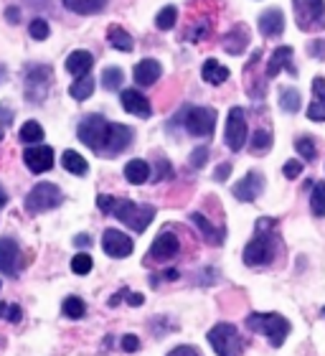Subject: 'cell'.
Instances as JSON below:
<instances>
[{"label": "cell", "instance_id": "obj_1", "mask_svg": "<svg viewBox=\"0 0 325 356\" xmlns=\"http://www.w3.org/2000/svg\"><path fill=\"white\" fill-rule=\"evenodd\" d=\"M79 140L87 145L89 150H94L97 156H117L122 150L133 145V127L127 125H115L102 115H87L81 118L79 127H76Z\"/></svg>", "mask_w": 325, "mask_h": 356}, {"label": "cell", "instance_id": "obj_2", "mask_svg": "<svg viewBox=\"0 0 325 356\" xmlns=\"http://www.w3.org/2000/svg\"><path fill=\"white\" fill-rule=\"evenodd\" d=\"M274 219H259L257 222V234L251 237V242L244 247V265L249 267H262L269 265L277 254V237H274Z\"/></svg>", "mask_w": 325, "mask_h": 356}, {"label": "cell", "instance_id": "obj_3", "mask_svg": "<svg viewBox=\"0 0 325 356\" xmlns=\"http://www.w3.org/2000/svg\"><path fill=\"white\" fill-rule=\"evenodd\" d=\"M247 328L254 331V334L267 336V341L272 343L274 349H280L285 339L290 336V331H292V323L280 313H249L247 316Z\"/></svg>", "mask_w": 325, "mask_h": 356}, {"label": "cell", "instance_id": "obj_4", "mask_svg": "<svg viewBox=\"0 0 325 356\" xmlns=\"http://www.w3.org/2000/svg\"><path fill=\"white\" fill-rule=\"evenodd\" d=\"M112 214L117 216L119 222L127 224L133 232H145L150 227V222L156 219V209L150 207V204H135V201H115V209H112Z\"/></svg>", "mask_w": 325, "mask_h": 356}, {"label": "cell", "instance_id": "obj_5", "mask_svg": "<svg viewBox=\"0 0 325 356\" xmlns=\"http://www.w3.org/2000/svg\"><path fill=\"white\" fill-rule=\"evenodd\" d=\"M208 343L214 346V351L219 356H242L244 351V339L237 331V326L231 323H216L208 331Z\"/></svg>", "mask_w": 325, "mask_h": 356}, {"label": "cell", "instance_id": "obj_6", "mask_svg": "<svg viewBox=\"0 0 325 356\" xmlns=\"http://www.w3.org/2000/svg\"><path fill=\"white\" fill-rule=\"evenodd\" d=\"M292 10L300 31H325V0H292Z\"/></svg>", "mask_w": 325, "mask_h": 356}, {"label": "cell", "instance_id": "obj_7", "mask_svg": "<svg viewBox=\"0 0 325 356\" xmlns=\"http://www.w3.org/2000/svg\"><path fill=\"white\" fill-rule=\"evenodd\" d=\"M61 188L56 184H38L33 186L26 196V209L31 214H41V211H51L61 204Z\"/></svg>", "mask_w": 325, "mask_h": 356}, {"label": "cell", "instance_id": "obj_8", "mask_svg": "<svg viewBox=\"0 0 325 356\" xmlns=\"http://www.w3.org/2000/svg\"><path fill=\"white\" fill-rule=\"evenodd\" d=\"M183 125L193 138H211L216 127V110H211V107H188Z\"/></svg>", "mask_w": 325, "mask_h": 356}, {"label": "cell", "instance_id": "obj_9", "mask_svg": "<svg viewBox=\"0 0 325 356\" xmlns=\"http://www.w3.org/2000/svg\"><path fill=\"white\" fill-rule=\"evenodd\" d=\"M224 140H226L229 150H234V153L244 148V143H247V115H244L242 107H231V110H229Z\"/></svg>", "mask_w": 325, "mask_h": 356}, {"label": "cell", "instance_id": "obj_10", "mask_svg": "<svg viewBox=\"0 0 325 356\" xmlns=\"http://www.w3.org/2000/svg\"><path fill=\"white\" fill-rule=\"evenodd\" d=\"M49 84H51V69L28 67V72H26V97H28V102H41L49 95Z\"/></svg>", "mask_w": 325, "mask_h": 356}, {"label": "cell", "instance_id": "obj_11", "mask_svg": "<svg viewBox=\"0 0 325 356\" xmlns=\"http://www.w3.org/2000/svg\"><path fill=\"white\" fill-rule=\"evenodd\" d=\"M102 250L115 260H122V257L133 254V239L122 234L119 229H107L102 234Z\"/></svg>", "mask_w": 325, "mask_h": 356}, {"label": "cell", "instance_id": "obj_12", "mask_svg": "<svg viewBox=\"0 0 325 356\" xmlns=\"http://www.w3.org/2000/svg\"><path fill=\"white\" fill-rule=\"evenodd\" d=\"M178 252H181V242H178L176 234H173V232H160L156 237V242H153V247H150V260L168 262V260H173Z\"/></svg>", "mask_w": 325, "mask_h": 356}, {"label": "cell", "instance_id": "obj_13", "mask_svg": "<svg viewBox=\"0 0 325 356\" xmlns=\"http://www.w3.org/2000/svg\"><path fill=\"white\" fill-rule=\"evenodd\" d=\"M23 161L28 165L31 173H46L53 168V148L49 145H33L23 153Z\"/></svg>", "mask_w": 325, "mask_h": 356}, {"label": "cell", "instance_id": "obj_14", "mask_svg": "<svg viewBox=\"0 0 325 356\" xmlns=\"http://www.w3.org/2000/svg\"><path fill=\"white\" fill-rule=\"evenodd\" d=\"M262 191H265V176L259 171H249L239 184H234V196H237L239 201H247V204L259 199Z\"/></svg>", "mask_w": 325, "mask_h": 356}, {"label": "cell", "instance_id": "obj_15", "mask_svg": "<svg viewBox=\"0 0 325 356\" xmlns=\"http://www.w3.org/2000/svg\"><path fill=\"white\" fill-rule=\"evenodd\" d=\"M119 102H122V107H125L130 115H135V118L148 120L150 115H153L150 99L142 95V92H138V89H122V95H119Z\"/></svg>", "mask_w": 325, "mask_h": 356}, {"label": "cell", "instance_id": "obj_16", "mask_svg": "<svg viewBox=\"0 0 325 356\" xmlns=\"http://www.w3.org/2000/svg\"><path fill=\"white\" fill-rule=\"evenodd\" d=\"M18 262H21V247L10 237L0 239V273L15 277L18 275Z\"/></svg>", "mask_w": 325, "mask_h": 356}, {"label": "cell", "instance_id": "obj_17", "mask_svg": "<svg viewBox=\"0 0 325 356\" xmlns=\"http://www.w3.org/2000/svg\"><path fill=\"white\" fill-rule=\"evenodd\" d=\"M282 69H288L292 76L297 74L295 64H292V49H290V46H280V49H274L272 51V56H269V61H267V79H274Z\"/></svg>", "mask_w": 325, "mask_h": 356}, {"label": "cell", "instance_id": "obj_18", "mask_svg": "<svg viewBox=\"0 0 325 356\" xmlns=\"http://www.w3.org/2000/svg\"><path fill=\"white\" fill-rule=\"evenodd\" d=\"M282 31H285V15H282L280 8H269L259 15V33L265 38L282 36Z\"/></svg>", "mask_w": 325, "mask_h": 356}, {"label": "cell", "instance_id": "obj_19", "mask_svg": "<svg viewBox=\"0 0 325 356\" xmlns=\"http://www.w3.org/2000/svg\"><path fill=\"white\" fill-rule=\"evenodd\" d=\"M308 118L312 122H325V79L315 76L312 79V102L308 107Z\"/></svg>", "mask_w": 325, "mask_h": 356}, {"label": "cell", "instance_id": "obj_20", "mask_svg": "<svg viewBox=\"0 0 325 356\" xmlns=\"http://www.w3.org/2000/svg\"><path fill=\"white\" fill-rule=\"evenodd\" d=\"M160 74H162V67L156 59L138 61V67H135V72H133L135 82L140 84V87H150V84H156L158 79H160Z\"/></svg>", "mask_w": 325, "mask_h": 356}, {"label": "cell", "instance_id": "obj_21", "mask_svg": "<svg viewBox=\"0 0 325 356\" xmlns=\"http://www.w3.org/2000/svg\"><path fill=\"white\" fill-rule=\"evenodd\" d=\"M92 67H94V56L89 51H84V49H76V51H72L67 56V72L74 74L76 79H79V76H87Z\"/></svg>", "mask_w": 325, "mask_h": 356}, {"label": "cell", "instance_id": "obj_22", "mask_svg": "<svg viewBox=\"0 0 325 356\" xmlns=\"http://www.w3.org/2000/svg\"><path fill=\"white\" fill-rule=\"evenodd\" d=\"M191 222L199 227V232L203 234V239H206L208 245H222L224 237H226V232H224V227H214V224L208 222L206 216L199 214V211H193L191 214Z\"/></svg>", "mask_w": 325, "mask_h": 356}, {"label": "cell", "instance_id": "obj_23", "mask_svg": "<svg viewBox=\"0 0 325 356\" xmlns=\"http://www.w3.org/2000/svg\"><path fill=\"white\" fill-rule=\"evenodd\" d=\"M201 76L208 84H224L229 79V69L224 67V64H219L216 59H206L203 61V69H201Z\"/></svg>", "mask_w": 325, "mask_h": 356}, {"label": "cell", "instance_id": "obj_24", "mask_svg": "<svg viewBox=\"0 0 325 356\" xmlns=\"http://www.w3.org/2000/svg\"><path fill=\"white\" fill-rule=\"evenodd\" d=\"M125 178L130 184L140 186L145 181H150V163L148 161H142V158H135L130 163L125 165Z\"/></svg>", "mask_w": 325, "mask_h": 356}, {"label": "cell", "instance_id": "obj_25", "mask_svg": "<svg viewBox=\"0 0 325 356\" xmlns=\"http://www.w3.org/2000/svg\"><path fill=\"white\" fill-rule=\"evenodd\" d=\"M247 41H249V31L244 29V26H237V29L224 36V49L237 56V54H242L247 49Z\"/></svg>", "mask_w": 325, "mask_h": 356}, {"label": "cell", "instance_id": "obj_26", "mask_svg": "<svg viewBox=\"0 0 325 356\" xmlns=\"http://www.w3.org/2000/svg\"><path fill=\"white\" fill-rule=\"evenodd\" d=\"M107 41L112 44V49H117V51H133L135 49V41L133 36L127 33L122 26H110V31H107Z\"/></svg>", "mask_w": 325, "mask_h": 356}, {"label": "cell", "instance_id": "obj_27", "mask_svg": "<svg viewBox=\"0 0 325 356\" xmlns=\"http://www.w3.org/2000/svg\"><path fill=\"white\" fill-rule=\"evenodd\" d=\"M107 6V0H64V8H69L76 15H92L99 13Z\"/></svg>", "mask_w": 325, "mask_h": 356}, {"label": "cell", "instance_id": "obj_28", "mask_svg": "<svg viewBox=\"0 0 325 356\" xmlns=\"http://www.w3.org/2000/svg\"><path fill=\"white\" fill-rule=\"evenodd\" d=\"M61 165H64L69 173H74V176H87V171H89V163L76 153V150H64Z\"/></svg>", "mask_w": 325, "mask_h": 356}, {"label": "cell", "instance_id": "obj_29", "mask_svg": "<svg viewBox=\"0 0 325 356\" xmlns=\"http://www.w3.org/2000/svg\"><path fill=\"white\" fill-rule=\"evenodd\" d=\"M99 82H102L104 89L117 92V89L122 87V82H125V72H122L119 67H107L102 72V76H99Z\"/></svg>", "mask_w": 325, "mask_h": 356}, {"label": "cell", "instance_id": "obj_30", "mask_svg": "<svg viewBox=\"0 0 325 356\" xmlns=\"http://www.w3.org/2000/svg\"><path fill=\"white\" fill-rule=\"evenodd\" d=\"M269 148H272V133L265 130V127L254 130V135H251V153L254 156H265Z\"/></svg>", "mask_w": 325, "mask_h": 356}, {"label": "cell", "instance_id": "obj_31", "mask_svg": "<svg viewBox=\"0 0 325 356\" xmlns=\"http://www.w3.org/2000/svg\"><path fill=\"white\" fill-rule=\"evenodd\" d=\"M69 95L74 97V99H89V97L94 95V79L92 76H79L72 87H69Z\"/></svg>", "mask_w": 325, "mask_h": 356}, {"label": "cell", "instance_id": "obj_32", "mask_svg": "<svg viewBox=\"0 0 325 356\" xmlns=\"http://www.w3.org/2000/svg\"><path fill=\"white\" fill-rule=\"evenodd\" d=\"M280 107L285 112H297L300 110V92L295 87H282L280 89Z\"/></svg>", "mask_w": 325, "mask_h": 356}, {"label": "cell", "instance_id": "obj_33", "mask_svg": "<svg viewBox=\"0 0 325 356\" xmlns=\"http://www.w3.org/2000/svg\"><path fill=\"white\" fill-rule=\"evenodd\" d=\"M18 138H21V143H41L44 140V127L38 125L36 120H28V122H23Z\"/></svg>", "mask_w": 325, "mask_h": 356}, {"label": "cell", "instance_id": "obj_34", "mask_svg": "<svg viewBox=\"0 0 325 356\" xmlns=\"http://www.w3.org/2000/svg\"><path fill=\"white\" fill-rule=\"evenodd\" d=\"M310 209L315 216H325V181H315V186H312Z\"/></svg>", "mask_w": 325, "mask_h": 356}, {"label": "cell", "instance_id": "obj_35", "mask_svg": "<svg viewBox=\"0 0 325 356\" xmlns=\"http://www.w3.org/2000/svg\"><path fill=\"white\" fill-rule=\"evenodd\" d=\"M61 311H64V316H67V318L76 321V318H81V316L87 313V305H84V300H81V298L69 296L67 300H64V305H61Z\"/></svg>", "mask_w": 325, "mask_h": 356}, {"label": "cell", "instance_id": "obj_36", "mask_svg": "<svg viewBox=\"0 0 325 356\" xmlns=\"http://www.w3.org/2000/svg\"><path fill=\"white\" fill-rule=\"evenodd\" d=\"M295 150L305 158V161H315V156H318V145H315V140H312L310 135H303V138H297V140H295Z\"/></svg>", "mask_w": 325, "mask_h": 356}, {"label": "cell", "instance_id": "obj_37", "mask_svg": "<svg viewBox=\"0 0 325 356\" xmlns=\"http://www.w3.org/2000/svg\"><path fill=\"white\" fill-rule=\"evenodd\" d=\"M176 21H178V8L176 6H165L160 13H158L156 26L160 31H170L173 26H176Z\"/></svg>", "mask_w": 325, "mask_h": 356}, {"label": "cell", "instance_id": "obj_38", "mask_svg": "<svg viewBox=\"0 0 325 356\" xmlns=\"http://www.w3.org/2000/svg\"><path fill=\"white\" fill-rule=\"evenodd\" d=\"M28 33H31V38H36V41H46L49 33H51V29H49V23H46L44 18H33L28 26Z\"/></svg>", "mask_w": 325, "mask_h": 356}, {"label": "cell", "instance_id": "obj_39", "mask_svg": "<svg viewBox=\"0 0 325 356\" xmlns=\"http://www.w3.org/2000/svg\"><path fill=\"white\" fill-rule=\"evenodd\" d=\"M92 257H89L87 252H79V254H74V260H72V273H76V275H87L89 270H92Z\"/></svg>", "mask_w": 325, "mask_h": 356}, {"label": "cell", "instance_id": "obj_40", "mask_svg": "<svg viewBox=\"0 0 325 356\" xmlns=\"http://www.w3.org/2000/svg\"><path fill=\"white\" fill-rule=\"evenodd\" d=\"M21 308L18 305H8V303H0V318H8L10 323H18L21 321Z\"/></svg>", "mask_w": 325, "mask_h": 356}, {"label": "cell", "instance_id": "obj_41", "mask_svg": "<svg viewBox=\"0 0 325 356\" xmlns=\"http://www.w3.org/2000/svg\"><path fill=\"white\" fill-rule=\"evenodd\" d=\"M208 161V148H203V145H201V148H196L191 153V165L193 168H201V165L206 163Z\"/></svg>", "mask_w": 325, "mask_h": 356}, {"label": "cell", "instance_id": "obj_42", "mask_svg": "<svg viewBox=\"0 0 325 356\" xmlns=\"http://www.w3.org/2000/svg\"><path fill=\"white\" fill-rule=\"evenodd\" d=\"M282 173H285V178H297L303 173V163H300V161H288L285 168H282Z\"/></svg>", "mask_w": 325, "mask_h": 356}, {"label": "cell", "instance_id": "obj_43", "mask_svg": "<svg viewBox=\"0 0 325 356\" xmlns=\"http://www.w3.org/2000/svg\"><path fill=\"white\" fill-rule=\"evenodd\" d=\"M140 349V339L138 336H133V334H127V336H122V351H138Z\"/></svg>", "mask_w": 325, "mask_h": 356}, {"label": "cell", "instance_id": "obj_44", "mask_svg": "<svg viewBox=\"0 0 325 356\" xmlns=\"http://www.w3.org/2000/svg\"><path fill=\"white\" fill-rule=\"evenodd\" d=\"M115 201H117V199H112V196H97V207L102 209V214H112Z\"/></svg>", "mask_w": 325, "mask_h": 356}, {"label": "cell", "instance_id": "obj_45", "mask_svg": "<svg viewBox=\"0 0 325 356\" xmlns=\"http://www.w3.org/2000/svg\"><path fill=\"white\" fill-rule=\"evenodd\" d=\"M308 54H310V56H318V59H325V38L323 41H312V44L308 46Z\"/></svg>", "mask_w": 325, "mask_h": 356}, {"label": "cell", "instance_id": "obj_46", "mask_svg": "<svg viewBox=\"0 0 325 356\" xmlns=\"http://www.w3.org/2000/svg\"><path fill=\"white\" fill-rule=\"evenodd\" d=\"M168 356H201L199 349H193V346H178V349H173Z\"/></svg>", "mask_w": 325, "mask_h": 356}, {"label": "cell", "instance_id": "obj_47", "mask_svg": "<svg viewBox=\"0 0 325 356\" xmlns=\"http://www.w3.org/2000/svg\"><path fill=\"white\" fill-rule=\"evenodd\" d=\"M122 296L127 298V303H130V305H142V303H145V298H142L140 293H130V290H122Z\"/></svg>", "mask_w": 325, "mask_h": 356}, {"label": "cell", "instance_id": "obj_48", "mask_svg": "<svg viewBox=\"0 0 325 356\" xmlns=\"http://www.w3.org/2000/svg\"><path fill=\"white\" fill-rule=\"evenodd\" d=\"M229 173H231V163H222L219 168H216L214 178H216V181H226V178H229Z\"/></svg>", "mask_w": 325, "mask_h": 356}, {"label": "cell", "instance_id": "obj_49", "mask_svg": "<svg viewBox=\"0 0 325 356\" xmlns=\"http://www.w3.org/2000/svg\"><path fill=\"white\" fill-rule=\"evenodd\" d=\"M158 171H160V173H158V181H162V178H170V176H173V173H170V163H168V161H160V163H158Z\"/></svg>", "mask_w": 325, "mask_h": 356}, {"label": "cell", "instance_id": "obj_50", "mask_svg": "<svg viewBox=\"0 0 325 356\" xmlns=\"http://www.w3.org/2000/svg\"><path fill=\"white\" fill-rule=\"evenodd\" d=\"M18 15H21V10H18V8H8V10H6L8 23H18Z\"/></svg>", "mask_w": 325, "mask_h": 356}, {"label": "cell", "instance_id": "obj_51", "mask_svg": "<svg viewBox=\"0 0 325 356\" xmlns=\"http://www.w3.org/2000/svg\"><path fill=\"white\" fill-rule=\"evenodd\" d=\"M10 120H13V112L8 110V107H0V122H3V125H8Z\"/></svg>", "mask_w": 325, "mask_h": 356}, {"label": "cell", "instance_id": "obj_52", "mask_svg": "<svg viewBox=\"0 0 325 356\" xmlns=\"http://www.w3.org/2000/svg\"><path fill=\"white\" fill-rule=\"evenodd\" d=\"M89 242H92V239H89V234H79V237H74L76 247H89Z\"/></svg>", "mask_w": 325, "mask_h": 356}, {"label": "cell", "instance_id": "obj_53", "mask_svg": "<svg viewBox=\"0 0 325 356\" xmlns=\"http://www.w3.org/2000/svg\"><path fill=\"white\" fill-rule=\"evenodd\" d=\"M6 201H8V196H6V191H3V188H0V209L6 207Z\"/></svg>", "mask_w": 325, "mask_h": 356}, {"label": "cell", "instance_id": "obj_54", "mask_svg": "<svg viewBox=\"0 0 325 356\" xmlns=\"http://www.w3.org/2000/svg\"><path fill=\"white\" fill-rule=\"evenodd\" d=\"M0 140H3V130H0Z\"/></svg>", "mask_w": 325, "mask_h": 356}, {"label": "cell", "instance_id": "obj_55", "mask_svg": "<svg viewBox=\"0 0 325 356\" xmlns=\"http://www.w3.org/2000/svg\"><path fill=\"white\" fill-rule=\"evenodd\" d=\"M323 316H325V308H323Z\"/></svg>", "mask_w": 325, "mask_h": 356}]
</instances>
